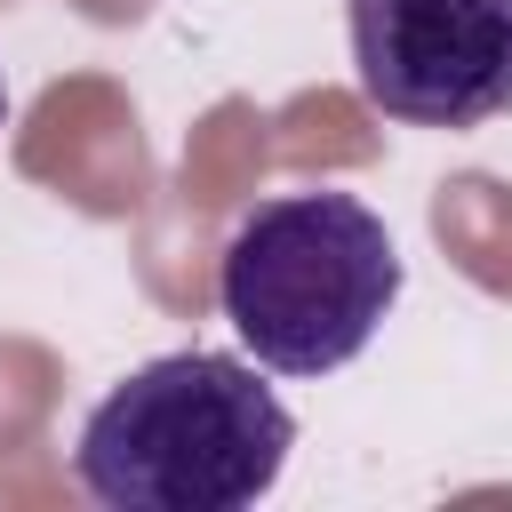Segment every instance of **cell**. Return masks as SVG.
<instances>
[{
  "label": "cell",
  "instance_id": "4",
  "mask_svg": "<svg viewBox=\"0 0 512 512\" xmlns=\"http://www.w3.org/2000/svg\"><path fill=\"white\" fill-rule=\"evenodd\" d=\"M0 120H8V80H0Z\"/></svg>",
  "mask_w": 512,
  "mask_h": 512
},
{
  "label": "cell",
  "instance_id": "3",
  "mask_svg": "<svg viewBox=\"0 0 512 512\" xmlns=\"http://www.w3.org/2000/svg\"><path fill=\"white\" fill-rule=\"evenodd\" d=\"M360 96L400 128L512 112V0H344Z\"/></svg>",
  "mask_w": 512,
  "mask_h": 512
},
{
  "label": "cell",
  "instance_id": "1",
  "mask_svg": "<svg viewBox=\"0 0 512 512\" xmlns=\"http://www.w3.org/2000/svg\"><path fill=\"white\" fill-rule=\"evenodd\" d=\"M288 448L296 416L248 360L168 352L88 408L72 472L104 512H240L272 496Z\"/></svg>",
  "mask_w": 512,
  "mask_h": 512
},
{
  "label": "cell",
  "instance_id": "2",
  "mask_svg": "<svg viewBox=\"0 0 512 512\" xmlns=\"http://www.w3.org/2000/svg\"><path fill=\"white\" fill-rule=\"evenodd\" d=\"M400 304V248L360 192H272L216 256V312L272 376L360 360Z\"/></svg>",
  "mask_w": 512,
  "mask_h": 512
}]
</instances>
